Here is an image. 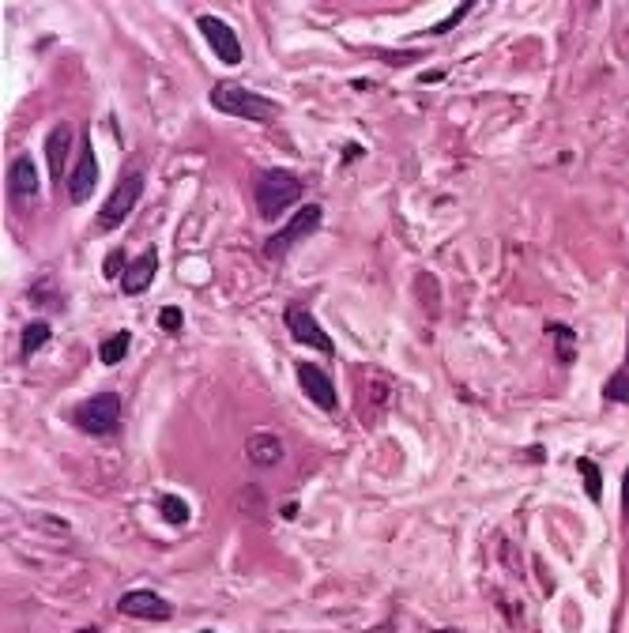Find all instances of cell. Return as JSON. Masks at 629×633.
<instances>
[{"mask_svg": "<svg viewBox=\"0 0 629 633\" xmlns=\"http://www.w3.org/2000/svg\"><path fill=\"white\" fill-rule=\"evenodd\" d=\"M208 98L219 114L242 117V121H253V125H272V121H279V114H283L279 102H272V98H264L257 95V91L242 87V83H230V80L215 83Z\"/></svg>", "mask_w": 629, "mask_h": 633, "instance_id": "6da1fadb", "label": "cell"}, {"mask_svg": "<svg viewBox=\"0 0 629 633\" xmlns=\"http://www.w3.org/2000/svg\"><path fill=\"white\" fill-rule=\"evenodd\" d=\"M253 200H257L260 219H279L283 211L302 200V181L291 170H268V174H260Z\"/></svg>", "mask_w": 629, "mask_h": 633, "instance_id": "7a4b0ae2", "label": "cell"}, {"mask_svg": "<svg viewBox=\"0 0 629 633\" xmlns=\"http://www.w3.org/2000/svg\"><path fill=\"white\" fill-rule=\"evenodd\" d=\"M72 422L80 426L83 434H91V438H110V434H117V426H121V396L117 392H98L91 400L76 404Z\"/></svg>", "mask_w": 629, "mask_h": 633, "instance_id": "3957f363", "label": "cell"}, {"mask_svg": "<svg viewBox=\"0 0 629 633\" xmlns=\"http://www.w3.org/2000/svg\"><path fill=\"white\" fill-rule=\"evenodd\" d=\"M321 215H324L321 204H306V208H298L291 215V223H287L283 230H275L272 238L264 242V257H268V260H283L294 249V245L306 242L309 234L321 227Z\"/></svg>", "mask_w": 629, "mask_h": 633, "instance_id": "277c9868", "label": "cell"}, {"mask_svg": "<svg viewBox=\"0 0 629 633\" xmlns=\"http://www.w3.org/2000/svg\"><path fill=\"white\" fill-rule=\"evenodd\" d=\"M140 196H144V174L140 170H129L125 178L117 181V189L106 196V204L98 211V230H117L125 219H129V211L140 204Z\"/></svg>", "mask_w": 629, "mask_h": 633, "instance_id": "5b68a950", "label": "cell"}, {"mask_svg": "<svg viewBox=\"0 0 629 633\" xmlns=\"http://www.w3.org/2000/svg\"><path fill=\"white\" fill-rule=\"evenodd\" d=\"M65 189H68V200H72V204H87L91 193L98 189V155H95L91 136H83L80 140V155H76V166H72V174H68Z\"/></svg>", "mask_w": 629, "mask_h": 633, "instance_id": "8992f818", "label": "cell"}, {"mask_svg": "<svg viewBox=\"0 0 629 633\" xmlns=\"http://www.w3.org/2000/svg\"><path fill=\"white\" fill-rule=\"evenodd\" d=\"M283 321H287V332H291V336L302 343V347H313V351H321V355H336V343H332V336L324 332L321 321H317V317H313L306 306H287Z\"/></svg>", "mask_w": 629, "mask_h": 633, "instance_id": "52a82bcc", "label": "cell"}, {"mask_svg": "<svg viewBox=\"0 0 629 633\" xmlns=\"http://www.w3.org/2000/svg\"><path fill=\"white\" fill-rule=\"evenodd\" d=\"M196 27H200V34L208 38L211 53L223 61V65H242V42H238V34L230 31V23H223L219 16H200L196 19Z\"/></svg>", "mask_w": 629, "mask_h": 633, "instance_id": "ba28073f", "label": "cell"}, {"mask_svg": "<svg viewBox=\"0 0 629 633\" xmlns=\"http://www.w3.org/2000/svg\"><path fill=\"white\" fill-rule=\"evenodd\" d=\"M117 611L129 618H147V622H166V618H174V607L162 600L159 592H147V588L125 592V596L117 600Z\"/></svg>", "mask_w": 629, "mask_h": 633, "instance_id": "9c48e42d", "label": "cell"}, {"mask_svg": "<svg viewBox=\"0 0 629 633\" xmlns=\"http://www.w3.org/2000/svg\"><path fill=\"white\" fill-rule=\"evenodd\" d=\"M298 385L306 392L313 404L321 407V411H336L339 396H336V385H332V377L324 374L321 366H313V362H298Z\"/></svg>", "mask_w": 629, "mask_h": 633, "instance_id": "30bf717a", "label": "cell"}, {"mask_svg": "<svg viewBox=\"0 0 629 633\" xmlns=\"http://www.w3.org/2000/svg\"><path fill=\"white\" fill-rule=\"evenodd\" d=\"M8 196L16 204H31L38 196V166H34L31 155H19L16 163L8 166Z\"/></svg>", "mask_w": 629, "mask_h": 633, "instance_id": "8fae6325", "label": "cell"}, {"mask_svg": "<svg viewBox=\"0 0 629 633\" xmlns=\"http://www.w3.org/2000/svg\"><path fill=\"white\" fill-rule=\"evenodd\" d=\"M72 140H76V132H72V125H68V121L53 125V132L46 136V163H49V174H53V181H65Z\"/></svg>", "mask_w": 629, "mask_h": 633, "instance_id": "7c38bea8", "label": "cell"}, {"mask_svg": "<svg viewBox=\"0 0 629 633\" xmlns=\"http://www.w3.org/2000/svg\"><path fill=\"white\" fill-rule=\"evenodd\" d=\"M159 272V249H147L140 257L132 260L129 268H125V276H121V291L125 294H144L151 287V279Z\"/></svg>", "mask_w": 629, "mask_h": 633, "instance_id": "4fadbf2b", "label": "cell"}, {"mask_svg": "<svg viewBox=\"0 0 629 633\" xmlns=\"http://www.w3.org/2000/svg\"><path fill=\"white\" fill-rule=\"evenodd\" d=\"M245 453H249V460L257 468H275L283 460V441L275 438V434H268V430H257V434H249V441H245Z\"/></svg>", "mask_w": 629, "mask_h": 633, "instance_id": "5bb4252c", "label": "cell"}, {"mask_svg": "<svg viewBox=\"0 0 629 633\" xmlns=\"http://www.w3.org/2000/svg\"><path fill=\"white\" fill-rule=\"evenodd\" d=\"M550 340H554V347H558V362L562 366H573V358H577V332L569 325H547Z\"/></svg>", "mask_w": 629, "mask_h": 633, "instance_id": "9a60e30c", "label": "cell"}, {"mask_svg": "<svg viewBox=\"0 0 629 633\" xmlns=\"http://www.w3.org/2000/svg\"><path fill=\"white\" fill-rule=\"evenodd\" d=\"M129 347H132L129 332H117V336H110V340L98 347V358H102V366H117V362H125Z\"/></svg>", "mask_w": 629, "mask_h": 633, "instance_id": "2e32d148", "label": "cell"}, {"mask_svg": "<svg viewBox=\"0 0 629 633\" xmlns=\"http://www.w3.org/2000/svg\"><path fill=\"white\" fill-rule=\"evenodd\" d=\"M49 343V325L46 321H31V325L23 328V340H19V351H23V358H31L38 347H46Z\"/></svg>", "mask_w": 629, "mask_h": 633, "instance_id": "e0dca14e", "label": "cell"}, {"mask_svg": "<svg viewBox=\"0 0 629 633\" xmlns=\"http://www.w3.org/2000/svg\"><path fill=\"white\" fill-rule=\"evenodd\" d=\"M577 468H581V475H584V490H588V498L592 502H599L603 498V475H599V468H596V460H577Z\"/></svg>", "mask_w": 629, "mask_h": 633, "instance_id": "ac0fdd59", "label": "cell"}, {"mask_svg": "<svg viewBox=\"0 0 629 633\" xmlns=\"http://www.w3.org/2000/svg\"><path fill=\"white\" fill-rule=\"evenodd\" d=\"M159 509H162V520H170V524H185V520H189V505L181 502V498H174V494H162Z\"/></svg>", "mask_w": 629, "mask_h": 633, "instance_id": "d6986e66", "label": "cell"}, {"mask_svg": "<svg viewBox=\"0 0 629 633\" xmlns=\"http://www.w3.org/2000/svg\"><path fill=\"white\" fill-rule=\"evenodd\" d=\"M607 400H618V404H629V366L626 370H618V374L607 381Z\"/></svg>", "mask_w": 629, "mask_h": 633, "instance_id": "ffe728a7", "label": "cell"}, {"mask_svg": "<svg viewBox=\"0 0 629 633\" xmlns=\"http://www.w3.org/2000/svg\"><path fill=\"white\" fill-rule=\"evenodd\" d=\"M181 325H185V317H181L178 306H166L159 313V328H162V332H181Z\"/></svg>", "mask_w": 629, "mask_h": 633, "instance_id": "44dd1931", "label": "cell"}, {"mask_svg": "<svg viewBox=\"0 0 629 633\" xmlns=\"http://www.w3.org/2000/svg\"><path fill=\"white\" fill-rule=\"evenodd\" d=\"M468 12H471V4H464V8H456V12H449V19H445V23H437V27H430V34H449L452 27L460 23V19L468 16Z\"/></svg>", "mask_w": 629, "mask_h": 633, "instance_id": "7402d4cb", "label": "cell"}, {"mask_svg": "<svg viewBox=\"0 0 629 633\" xmlns=\"http://www.w3.org/2000/svg\"><path fill=\"white\" fill-rule=\"evenodd\" d=\"M117 276H125V272H121V253H110V260H106V279H117Z\"/></svg>", "mask_w": 629, "mask_h": 633, "instance_id": "603a6c76", "label": "cell"}, {"mask_svg": "<svg viewBox=\"0 0 629 633\" xmlns=\"http://www.w3.org/2000/svg\"><path fill=\"white\" fill-rule=\"evenodd\" d=\"M76 633H102L98 626H83V630H76Z\"/></svg>", "mask_w": 629, "mask_h": 633, "instance_id": "cb8c5ba5", "label": "cell"}, {"mask_svg": "<svg viewBox=\"0 0 629 633\" xmlns=\"http://www.w3.org/2000/svg\"><path fill=\"white\" fill-rule=\"evenodd\" d=\"M626 505H629V475H626Z\"/></svg>", "mask_w": 629, "mask_h": 633, "instance_id": "d4e9b609", "label": "cell"}, {"mask_svg": "<svg viewBox=\"0 0 629 633\" xmlns=\"http://www.w3.org/2000/svg\"><path fill=\"white\" fill-rule=\"evenodd\" d=\"M434 633H464V630H434Z\"/></svg>", "mask_w": 629, "mask_h": 633, "instance_id": "484cf974", "label": "cell"}, {"mask_svg": "<svg viewBox=\"0 0 629 633\" xmlns=\"http://www.w3.org/2000/svg\"><path fill=\"white\" fill-rule=\"evenodd\" d=\"M200 633H211V630H200Z\"/></svg>", "mask_w": 629, "mask_h": 633, "instance_id": "4316f807", "label": "cell"}]
</instances>
